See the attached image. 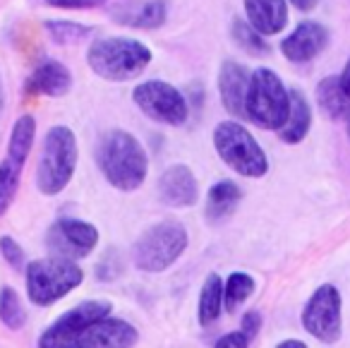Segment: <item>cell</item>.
<instances>
[{
	"label": "cell",
	"instance_id": "cell-8",
	"mask_svg": "<svg viewBox=\"0 0 350 348\" xmlns=\"http://www.w3.org/2000/svg\"><path fill=\"white\" fill-rule=\"evenodd\" d=\"M137 338H139V334L130 322L103 317L70 338H55L49 334H41L39 348H132Z\"/></svg>",
	"mask_w": 350,
	"mask_h": 348
},
{
	"label": "cell",
	"instance_id": "cell-14",
	"mask_svg": "<svg viewBox=\"0 0 350 348\" xmlns=\"http://www.w3.org/2000/svg\"><path fill=\"white\" fill-rule=\"evenodd\" d=\"M113 312V305L108 300H87V303L77 305V308L68 310L60 319H55L44 334L55 338H70V336H77L84 327L89 324L98 322L103 317H111Z\"/></svg>",
	"mask_w": 350,
	"mask_h": 348
},
{
	"label": "cell",
	"instance_id": "cell-18",
	"mask_svg": "<svg viewBox=\"0 0 350 348\" xmlns=\"http://www.w3.org/2000/svg\"><path fill=\"white\" fill-rule=\"evenodd\" d=\"M240 199H243V190L233 180H219L216 185H211L206 195V219L214 223L224 221L235 212Z\"/></svg>",
	"mask_w": 350,
	"mask_h": 348
},
{
	"label": "cell",
	"instance_id": "cell-20",
	"mask_svg": "<svg viewBox=\"0 0 350 348\" xmlns=\"http://www.w3.org/2000/svg\"><path fill=\"white\" fill-rule=\"evenodd\" d=\"M118 22L127 27H139V29H156L165 22V3L163 0H146L132 10H120L116 15Z\"/></svg>",
	"mask_w": 350,
	"mask_h": 348
},
{
	"label": "cell",
	"instance_id": "cell-21",
	"mask_svg": "<svg viewBox=\"0 0 350 348\" xmlns=\"http://www.w3.org/2000/svg\"><path fill=\"white\" fill-rule=\"evenodd\" d=\"M317 101H319V108L329 118H343L350 111V99L343 92L340 77L321 79L319 87H317Z\"/></svg>",
	"mask_w": 350,
	"mask_h": 348
},
{
	"label": "cell",
	"instance_id": "cell-24",
	"mask_svg": "<svg viewBox=\"0 0 350 348\" xmlns=\"http://www.w3.org/2000/svg\"><path fill=\"white\" fill-rule=\"evenodd\" d=\"M254 286L257 284H254V279L250 274H245V271H233V274L228 276V281L224 284V308L228 310V312L238 310L240 305L254 293Z\"/></svg>",
	"mask_w": 350,
	"mask_h": 348
},
{
	"label": "cell",
	"instance_id": "cell-25",
	"mask_svg": "<svg viewBox=\"0 0 350 348\" xmlns=\"http://www.w3.org/2000/svg\"><path fill=\"white\" fill-rule=\"evenodd\" d=\"M0 319L8 329L17 332V329L25 327L27 322V310L22 305V298L17 295V290L3 288L0 290Z\"/></svg>",
	"mask_w": 350,
	"mask_h": 348
},
{
	"label": "cell",
	"instance_id": "cell-32",
	"mask_svg": "<svg viewBox=\"0 0 350 348\" xmlns=\"http://www.w3.org/2000/svg\"><path fill=\"white\" fill-rule=\"evenodd\" d=\"M46 3L55 8H92V5H101L103 0H46Z\"/></svg>",
	"mask_w": 350,
	"mask_h": 348
},
{
	"label": "cell",
	"instance_id": "cell-33",
	"mask_svg": "<svg viewBox=\"0 0 350 348\" xmlns=\"http://www.w3.org/2000/svg\"><path fill=\"white\" fill-rule=\"evenodd\" d=\"M340 84H343V92L348 94V99H350V60L345 63V70H343V75H340Z\"/></svg>",
	"mask_w": 350,
	"mask_h": 348
},
{
	"label": "cell",
	"instance_id": "cell-11",
	"mask_svg": "<svg viewBox=\"0 0 350 348\" xmlns=\"http://www.w3.org/2000/svg\"><path fill=\"white\" fill-rule=\"evenodd\" d=\"M96 243V226L82 219H58L46 233V247L51 257H58V260H84L94 252Z\"/></svg>",
	"mask_w": 350,
	"mask_h": 348
},
{
	"label": "cell",
	"instance_id": "cell-16",
	"mask_svg": "<svg viewBox=\"0 0 350 348\" xmlns=\"http://www.w3.org/2000/svg\"><path fill=\"white\" fill-rule=\"evenodd\" d=\"M245 12L250 25L262 36L278 34L288 22L286 0H245Z\"/></svg>",
	"mask_w": 350,
	"mask_h": 348
},
{
	"label": "cell",
	"instance_id": "cell-5",
	"mask_svg": "<svg viewBox=\"0 0 350 348\" xmlns=\"http://www.w3.org/2000/svg\"><path fill=\"white\" fill-rule=\"evenodd\" d=\"M245 113L254 125L264 130H281L291 113V92L283 87L281 77L273 70H257L250 79Z\"/></svg>",
	"mask_w": 350,
	"mask_h": 348
},
{
	"label": "cell",
	"instance_id": "cell-4",
	"mask_svg": "<svg viewBox=\"0 0 350 348\" xmlns=\"http://www.w3.org/2000/svg\"><path fill=\"white\" fill-rule=\"evenodd\" d=\"M77 169V140L75 132L65 125L51 127L44 140L39 169H36V185L44 195H58L68 188Z\"/></svg>",
	"mask_w": 350,
	"mask_h": 348
},
{
	"label": "cell",
	"instance_id": "cell-36",
	"mask_svg": "<svg viewBox=\"0 0 350 348\" xmlns=\"http://www.w3.org/2000/svg\"><path fill=\"white\" fill-rule=\"evenodd\" d=\"M3 106H5V94H3V82H0V113H3Z\"/></svg>",
	"mask_w": 350,
	"mask_h": 348
},
{
	"label": "cell",
	"instance_id": "cell-29",
	"mask_svg": "<svg viewBox=\"0 0 350 348\" xmlns=\"http://www.w3.org/2000/svg\"><path fill=\"white\" fill-rule=\"evenodd\" d=\"M0 252L5 257V262L15 269H22L25 266V250L17 245V240H12L10 236H3L0 238Z\"/></svg>",
	"mask_w": 350,
	"mask_h": 348
},
{
	"label": "cell",
	"instance_id": "cell-19",
	"mask_svg": "<svg viewBox=\"0 0 350 348\" xmlns=\"http://www.w3.org/2000/svg\"><path fill=\"white\" fill-rule=\"evenodd\" d=\"M310 123H312V111L307 99L302 97V92L293 89L291 92V113H288L286 125L278 130L283 142L288 145H297V142L305 140V135L310 132Z\"/></svg>",
	"mask_w": 350,
	"mask_h": 348
},
{
	"label": "cell",
	"instance_id": "cell-15",
	"mask_svg": "<svg viewBox=\"0 0 350 348\" xmlns=\"http://www.w3.org/2000/svg\"><path fill=\"white\" fill-rule=\"evenodd\" d=\"M326 41H329V34H326L324 27L317 25V22H302L281 44V51L293 63H307L324 51Z\"/></svg>",
	"mask_w": 350,
	"mask_h": 348
},
{
	"label": "cell",
	"instance_id": "cell-22",
	"mask_svg": "<svg viewBox=\"0 0 350 348\" xmlns=\"http://www.w3.org/2000/svg\"><path fill=\"white\" fill-rule=\"evenodd\" d=\"M221 310H224V281L219 274H209L202 284L200 293V324L209 327L219 319Z\"/></svg>",
	"mask_w": 350,
	"mask_h": 348
},
{
	"label": "cell",
	"instance_id": "cell-31",
	"mask_svg": "<svg viewBox=\"0 0 350 348\" xmlns=\"http://www.w3.org/2000/svg\"><path fill=\"white\" fill-rule=\"evenodd\" d=\"M247 346H250V338L243 332H230L226 336H221L214 348H247Z\"/></svg>",
	"mask_w": 350,
	"mask_h": 348
},
{
	"label": "cell",
	"instance_id": "cell-13",
	"mask_svg": "<svg viewBox=\"0 0 350 348\" xmlns=\"http://www.w3.org/2000/svg\"><path fill=\"white\" fill-rule=\"evenodd\" d=\"M250 79H252V75L240 63H235V60H226V63L221 65V75H219L221 103H224L226 111L238 118H247L245 103H247Z\"/></svg>",
	"mask_w": 350,
	"mask_h": 348
},
{
	"label": "cell",
	"instance_id": "cell-6",
	"mask_svg": "<svg viewBox=\"0 0 350 348\" xmlns=\"http://www.w3.org/2000/svg\"><path fill=\"white\" fill-rule=\"evenodd\" d=\"M84 279V271L75 262L46 257L27 264V293L39 308L58 303L60 298L75 290Z\"/></svg>",
	"mask_w": 350,
	"mask_h": 348
},
{
	"label": "cell",
	"instance_id": "cell-23",
	"mask_svg": "<svg viewBox=\"0 0 350 348\" xmlns=\"http://www.w3.org/2000/svg\"><path fill=\"white\" fill-rule=\"evenodd\" d=\"M34 135H36V121L34 118L31 116L17 118V123L12 125L10 147H8V159H12L20 166H25L27 156H29V151H31V145H34Z\"/></svg>",
	"mask_w": 350,
	"mask_h": 348
},
{
	"label": "cell",
	"instance_id": "cell-34",
	"mask_svg": "<svg viewBox=\"0 0 350 348\" xmlns=\"http://www.w3.org/2000/svg\"><path fill=\"white\" fill-rule=\"evenodd\" d=\"M293 5L297 8V10H312V8H317V3H319V0H291Z\"/></svg>",
	"mask_w": 350,
	"mask_h": 348
},
{
	"label": "cell",
	"instance_id": "cell-3",
	"mask_svg": "<svg viewBox=\"0 0 350 348\" xmlns=\"http://www.w3.org/2000/svg\"><path fill=\"white\" fill-rule=\"evenodd\" d=\"M187 247V231L180 221H161L146 228L132 245V262L137 269L159 274L180 260Z\"/></svg>",
	"mask_w": 350,
	"mask_h": 348
},
{
	"label": "cell",
	"instance_id": "cell-10",
	"mask_svg": "<svg viewBox=\"0 0 350 348\" xmlns=\"http://www.w3.org/2000/svg\"><path fill=\"white\" fill-rule=\"evenodd\" d=\"M132 99L144 116H149L156 123H163V125H183L187 121V113H190L185 97L173 84L161 82V79L139 84L132 92Z\"/></svg>",
	"mask_w": 350,
	"mask_h": 348
},
{
	"label": "cell",
	"instance_id": "cell-12",
	"mask_svg": "<svg viewBox=\"0 0 350 348\" xmlns=\"http://www.w3.org/2000/svg\"><path fill=\"white\" fill-rule=\"evenodd\" d=\"M159 197L168 207H192L200 197V185H197L195 173L183 164L170 166L159 180Z\"/></svg>",
	"mask_w": 350,
	"mask_h": 348
},
{
	"label": "cell",
	"instance_id": "cell-2",
	"mask_svg": "<svg viewBox=\"0 0 350 348\" xmlns=\"http://www.w3.org/2000/svg\"><path fill=\"white\" fill-rule=\"evenodd\" d=\"M87 63L98 77L108 82H127L139 77L151 63V51L142 41L125 36H108L92 44Z\"/></svg>",
	"mask_w": 350,
	"mask_h": 348
},
{
	"label": "cell",
	"instance_id": "cell-35",
	"mask_svg": "<svg viewBox=\"0 0 350 348\" xmlns=\"http://www.w3.org/2000/svg\"><path fill=\"white\" fill-rule=\"evenodd\" d=\"M276 348H307L305 341H297V338H288V341H281Z\"/></svg>",
	"mask_w": 350,
	"mask_h": 348
},
{
	"label": "cell",
	"instance_id": "cell-7",
	"mask_svg": "<svg viewBox=\"0 0 350 348\" xmlns=\"http://www.w3.org/2000/svg\"><path fill=\"white\" fill-rule=\"evenodd\" d=\"M214 147L219 151L221 161L230 166L235 173L245 175V178H262L269 171L264 149L240 123H219L214 130Z\"/></svg>",
	"mask_w": 350,
	"mask_h": 348
},
{
	"label": "cell",
	"instance_id": "cell-26",
	"mask_svg": "<svg viewBox=\"0 0 350 348\" xmlns=\"http://www.w3.org/2000/svg\"><path fill=\"white\" fill-rule=\"evenodd\" d=\"M20 175H22V166L12 159H5L0 164V216L10 209L12 199L17 195L20 188Z\"/></svg>",
	"mask_w": 350,
	"mask_h": 348
},
{
	"label": "cell",
	"instance_id": "cell-17",
	"mask_svg": "<svg viewBox=\"0 0 350 348\" xmlns=\"http://www.w3.org/2000/svg\"><path fill=\"white\" fill-rule=\"evenodd\" d=\"M72 87V75L58 60H46L31 73L29 89L31 94H46V97H65Z\"/></svg>",
	"mask_w": 350,
	"mask_h": 348
},
{
	"label": "cell",
	"instance_id": "cell-28",
	"mask_svg": "<svg viewBox=\"0 0 350 348\" xmlns=\"http://www.w3.org/2000/svg\"><path fill=\"white\" fill-rule=\"evenodd\" d=\"M49 29L53 32V39L60 44H72V41H79L89 34L87 27L72 25V22H49Z\"/></svg>",
	"mask_w": 350,
	"mask_h": 348
},
{
	"label": "cell",
	"instance_id": "cell-1",
	"mask_svg": "<svg viewBox=\"0 0 350 348\" xmlns=\"http://www.w3.org/2000/svg\"><path fill=\"white\" fill-rule=\"evenodd\" d=\"M96 164L103 178L122 192L142 188L149 171L144 147L135 135L125 130H111L101 137L96 147Z\"/></svg>",
	"mask_w": 350,
	"mask_h": 348
},
{
	"label": "cell",
	"instance_id": "cell-9",
	"mask_svg": "<svg viewBox=\"0 0 350 348\" xmlns=\"http://www.w3.org/2000/svg\"><path fill=\"white\" fill-rule=\"evenodd\" d=\"M302 327L321 343L338 341L343 317H340V293L336 286L324 284L310 295L302 310Z\"/></svg>",
	"mask_w": 350,
	"mask_h": 348
},
{
	"label": "cell",
	"instance_id": "cell-27",
	"mask_svg": "<svg viewBox=\"0 0 350 348\" xmlns=\"http://www.w3.org/2000/svg\"><path fill=\"white\" fill-rule=\"evenodd\" d=\"M233 39H235V44H238L243 51H247V53L262 55V53H267V51H269L264 36L259 34L252 25H247V22H243V20L233 22Z\"/></svg>",
	"mask_w": 350,
	"mask_h": 348
},
{
	"label": "cell",
	"instance_id": "cell-30",
	"mask_svg": "<svg viewBox=\"0 0 350 348\" xmlns=\"http://www.w3.org/2000/svg\"><path fill=\"white\" fill-rule=\"evenodd\" d=\"M259 329H262V314H259L257 310H250V312H245L243 314V329H240V332H243L245 336L252 341V338L259 334Z\"/></svg>",
	"mask_w": 350,
	"mask_h": 348
}]
</instances>
